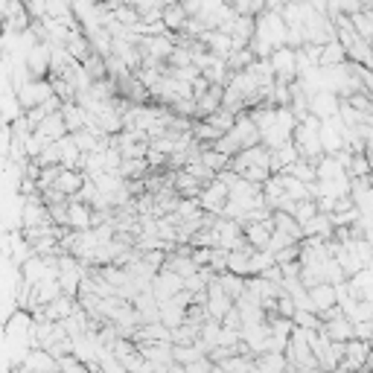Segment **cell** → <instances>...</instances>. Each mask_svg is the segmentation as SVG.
Masks as SVG:
<instances>
[{
  "mask_svg": "<svg viewBox=\"0 0 373 373\" xmlns=\"http://www.w3.org/2000/svg\"><path fill=\"white\" fill-rule=\"evenodd\" d=\"M248 47L257 53V59H268L275 50L289 47V23H286L283 12L265 9L257 18V33H254V38H251Z\"/></svg>",
  "mask_w": 373,
  "mask_h": 373,
  "instance_id": "1",
  "label": "cell"
},
{
  "mask_svg": "<svg viewBox=\"0 0 373 373\" xmlns=\"http://www.w3.org/2000/svg\"><path fill=\"white\" fill-rule=\"evenodd\" d=\"M231 169L239 172L242 178L254 181V184H265L275 172H271V149L268 146H254V149H245L231 161Z\"/></svg>",
  "mask_w": 373,
  "mask_h": 373,
  "instance_id": "2",
  "label": "cell"
},
{
  "mask_svg": "<svg viewBox=\"0 0 373 373\" xmlns=\"http://www.w3.org/2000/svg\"><path fill=\"white\" fill-rule=\"evenodd\" d=\"M294 146L301 149V158H309V161H321L327 152H324V140H321V120L318 117H306L297 122L294 129Z\"/></svg>",
  "mask_w": 373,
  "mask_h": 373,
  "instance_id": "3",
  "label": "cell"
},
{
  "mask_svg": "<svg viewBox=\"0 0 373 373\" xmlns=\"http://www.w3.org/2000/svg\"><path fill=\"white\" fill-rule=\"evenodd\" d=\"M268 62H271V67H275L277 82L292 85V82L301 79V64H297V50H294V47H280V50H275V53L268 56Z\"/></svg>",
  "mask_w": 373,
  "mask_h": 373,
  "instance_id": "4",
  "label": "cell"
},
{
  "mask_svg": "<svg viewBox=\"0 0 373 373\" xmlns=\"http://www.w3.org/2000/svg\"><path fill=\"white\" fill-rule=\"evenodd\" d=\"M15 96H18L21 111H33V108L44 105L50 96H56V91H53V82H50V79H33L21 91H15Z\"/></svg>",
  "mask_w": 373,
  "mask_h": 373,
  "instance_id": "5",
  "label": "cell"
},
{
  "mask_svg": "<svg viewBox=\"0 0 373 373\" xmlns=\"http://www.w3.org/2000/svg\"><path fill=\"white\" fill-rule=\"evenodd\" d=\"M228 202H231V187H228L225 181H222V178H216V181L205 184L202 195H198V205H202V210H207V213H216V216H222V213H225Z\"/></svg>",
  "mask_w": 373,
  "mask_h": 373,
  "instance_id": "6",
  "label": "cell"
},
{
  "mask_svg": "<svg viewBox=\"0 0 373 373\" xmlns=\"http://www.w3.org/2000/svg\"><path fill=\"white\" fill-rule=\"evenodd\" d=\"M341 111V96L333 91H318L309 96V114L318 120H333Z\"/></svg>",
  "mask_w": 373,
  "mask_h": 373,
  "instance_id": "7",
  "label": "cell"
},
{
  "mask_svg": "<svg viewBox=\"0 0 373 373\" xmlns=\"http://www.w3.org/2000/svg\"><path fill=\"white\" fill-rule=\"evenodd\" d=\"M50 62H53V44L41 41L27 53V67L33 73V79H50Z\"/></svg>",
  "mask_w": 373,
  "mask_h": 373,
  "instance_id": "8",
  "label": "cell"
},
{
  "mask_svg": "<svg viewBox=\"0 0 373 373\" xmlns=\"http://www.w3.org/2000/svg\"><path fill=\"white\" fill-rule=\"evenodd\" d=\"M187 286H184V277L181 275H176L172 268H161L158 275H155V283H152V292H155V297L163 304V301H169V297H176L178 292H184Z\"/></svg>",
  "mask_w": 373,
  "mask_h": 373,
  "instance_id": "9",
  "label": "cell"
},
{
  "mask_svg": "<svg viewBox=\"0 0 373 373\" xmlns=\"http://www.w3.org/2000/svg\"><path fill=\"white\" fill-rule=\"evenodd\" d=\"M321 140H324V152L327 155L344 152V122H341V117L321 120Z\"/></svg>",
  "mask_w": 373,
  "mask_h": 373,
  "instance_id": "10",
  "label": "cell"
},
{
  "mask_svg": "<svg viewBox=\"0 0 373 373\" xmlns=\"http://www.w3.org/2000/svg\"><path fill=\"white\" fill-rule=\"evenodd\" d=\"M236 301H234V297L225 292V289H222V283H219V277L207 286V312H210V318H216V321H222V318H225L228 315V309L234 306Z\"/></svg>",
  "mask_w": 373,
  "mask_h": 373,
  "instance_id": "11",
  "label": "cell"
},
{
  "mask_svg": "<svg viewBox=\"0 0 373 373\" xmlns=\"http://www.w3.org/2000/svg\"><path fill=\"white\" fill-rule=\"evenodd\" d=\"M222 103H225V85H210L205 93H198L195 96V120H207L210 114H216L222 108Z\"/></svg>",
  "mask_w": 373,
  "mask_h": 373,
  "instance_id": "12",
  "label": "cell"
},
{
  "mask_svg": "<svg viewBox=\"0 0 373 373\" xmlns=\"http://www.w3.org/2000/svg\"><path fill=\"white\" fill-rule=\"evenodd\" d=\"M370 341H362V338H350L347 341V353H344V359H341V367H347V370H362L365 365H367V356H370Z\"/></svg>",
  "mask_w": 373,
  "mask_h": 373,
  "instance_id": "13",
  "label": "cell"
},
{
  "mask_svg": "<svg viewBox=\"0 0 373 373\" xmlns=\"http://www.w3.org/2000/svg\"><path fill=\"white\" fill-rule=\"evenodd\" d=\"M202 44L210 50V53H216L219 59H228L234 50H236L234 35H228L225 30H207V33L202 35Z\"/></svg>",
  "mask_w": 373,
  "mask_h": 373,
  "instance_id": "14",
  "label": "cell"
},
{
  "mask_svg": "<svg viewBox=\"0 0 373 373\" xmlns=\"http://www.w3.org/2000/svg\"><path fill=\"white\" fill-rule=\"evenodd\" d=\"M271 236H275V216L265 222H254V225H245V239L251 242L257 251H268Z\"/></svg>",
  "mask_w": 373,
  "mask_h": 373,
  "instance_id": "15",
  "label": "cell"
},
{
  "mask_svg": "<svg viewBox=\"0 0 373 373\" xmlns=\"http://www.w3.org/2000/svg\"><path fill=\"white\" fill-rule=\"evenodd\" d=\"M297 158H301V149L294 146V140L283 143L280 149H271V172H275V176H280V172H286Z\"/></svg>",
  "mask_w": 373,
  "mask_h": 373,
  "instance_id": "16",
  "label": "cell"
},
{
  "mask_svg": "<svg viewBox=\"0 0 373 373\" xmlns=\"http://www.w3.org/2000/svg\"><path fill=\"white\" fill-rule=\"evenodd\" d=\"M324 333H327L333 341H350V338H356V324L341 312V315L324 321Z\"/></svg>",
  "mask_w": 373,
  "mask_h": 373,
  "instance_id": "17",
  "label": "cell"
},
{
  "mask_svg": "<svg viewBox=\"0 0 373 373\" xmlns=\"http://www.w3.org/2000/svg\"><path fill=\"white\" fill-rule=\"evenodd\" d=\"M257 254V248L248 242L242 248H236V251H231V260H228V271H234V275H242V277H251V260Z\"/></svg>",
  "mask_w": 373,
  "mask_h": 373,
  "instance_id": "18",
  "label": "cell"
},
{
  "mask_svg": "<svg viewBox=\"0 0 373 373\" xmlns=\"http://www.w3.org/2000/svg\"><path fill=\"white\" fill-rule=\"evenodd\" d=\"M187 21H190V15H187L181 0H166L163 4V23L169 27V33H181L187 27Z\"/></svg>",
  "mask_w": 373,
  "mask_h": 373,
  "instance_id": "19",
  "label": "cell"
},
{
  "mask_svg": "<svg viewBox=\"0 0 373 373\" xmlns=\"http://www.w3.org/2000/svg\"><path fill=\"white\" fill-rule=\"evenodd\" d=\"M309 297H312V304H315V312H327L333 306H338V292L333 283H321V286H312L309 289Z\"/></svg>",
  "mask_w": 373,
  "mask_h": 373,
  "instance_id": "20",
  "label": "cell"
},
{
  "mask_svg": "<svg viewBox=\"0 0 373 373\" xmlns=\"http://www.w3.org/2000/svg\"><path fill=\"white\" fill-rule=\"evenodd\" d=\"M85 181H88V176L82 169H64L59 176V181H56V190H62L67 198H76L79 190L85 187Z\"/></svg>",
  "mask_w": 373,
  "mask_h": 373,
  "instance_id": "21",
  "label": "cell"
},
{
  "mask_svg": "<svg viewBox=\"0 0 373 373\" xmlns=\"http://www.w3.org/2000/svg\"><path fill=\"white\" fill-rule=\"evenodd\" d=\"M70 228L73 231H91L93 228V207L70 198Z\"/></svg>",
  "mask_w": 373,
  "mask_h": 373,
  "instance_id": "22",
  "label": "cell"
},
{
  "mask_svg": "<svg viewBox=\"0 0 373 373\" xmlns=\"http://www.w3.org/2000/svg\"><path fill=\"white\" fill-rule=\"evenodd\" d=\"M176 190H178L181 198H198V195H202V190H205V181H198L193 172H187V169H178L176 172Z\"/></svg>",
  "mask_w": 373,
  "mask_h": 373,
  "instance_id": "23",
  "label": "cell"
},
{
  "mask_svg": "<svg viewBox=\"0 0 373 373\" xmlns=\"http://www.w3.org/2000/svg\"><path fill=\"white\" fill-rule=\"evenodd\" d=\"M304 234L306 236H318V239H333V234H335L333 216L330 213H318L315 219H309L306 225H304Z\"/></svg>",
  "mask_w": 373,
  "mask_h": 373,
  "instance_id": "24",
  "label": "cell"
},
{
  "mask_svg": "<svg viewBox=\"0 0 373 373\" xmlns=\"http://www.w3.org/2000/svg\"><path fill=\"white\" fill-rule=\"evenodd\" d=\"M161 321L169 327V330H176V327H181L184 321H187V306H181L176 297H169V301H163L161 304Z\"/></svg>",
  "mask_w": 373,
  "mask_h": 373,
  "instance_id": "25",
  "label": "cell"
},
{
  "mask_svg": "<svg viewBox=\"0 0 373 373\" xmlns=\"http://www.w3.org/2000/svg\"><path fill=\"white\" fill-rule=\"evenodd\" d=\"M67 50H70V56L76 59V62H82V64L96 53L93 44L88 41V35H85L82 30H79V33H70V38H67Z\"/></svg>",
  "mask_w": 373,
  "mask_h": 373,
  "instance_id": "26",
  "label": "cell"
},
{
  "mask_svg": "<svg viewBox=\"0 0 373 373\" xmlns=\"http://www.w3.org/2000/svg\"><path fill=\"white\" fill-rule=\"evenodd\" d=\"M263 195H265V205L271 207V210H280V205L286 202V187H283V181H280V176H271L265 184H263Z\"/></svg>",
  "mask_w": 373,
  "mask_h": 373,
  "instance_id": "27",
  "label": "cell"
},
{
  "mask_svg": "<svg viewBox=\"0 0 373 373\" xmlns=\"http://www.w3.org/2000/svg\"><path fill=\"white\" fill-rule=\"evenodd\" d=\"M275 228L283 231V234H289V236H294L297 242H304V239H306L304 225H301V222H297L292 213H286V210H275Z\"/></svg>",
  "mask_w": 373,
  "mask_h": 373,
  "instance_id": "28",
  "label": "cell"
},
{
  "mask_svg": "<svg viewBox=\"0 0 373 373\" xmlns=\"http://www.w3.org/2000/svg\"><path fill=\"white\" fill-rule=\"evenodd\" d=\"M280 181H283V187H286V195L294 198V202H306V198H315V195H312V187H309L306 181H301V178L289 176V172H280Z\"/></svg>",
  "mask_w": 373,
  "mask_h": 373,
  "instance_id": "29",
  "label": "cell"
},
{
  "mask_svg": "<svg viewBox=\"0 0 373 373\" xmlns=\"http://www.w3.org/2000/svg\"><path fill=\"white\" fill-rule=\"evenodd\" d=\"M257 370L260 373H289V359L286 353H260Z\"/></svg>",
  "mask_w": 373,
  "mask_h": 373,
  "instance_id": "30",
  "label": "cell"
},
{
  "mask_svg": "<svg viewBox=\"0 0 373 373\" xmlns=\"http://www.w3.org/2000/svg\"><path fill=\"white\" fill-rule=\"evenodd\" d=\"M344 62H350V56H347V50L344 44L335 38L330 44H324V53H321V67H338Z\"/></svg>",
  "mask_w": 373,
  "mask_h": 373,
  "instance_id": "31",
  "label": "cell"
},
{
  "mask_svg": "<svg viewBox=\"0 0 373 373\" xmlns=\"http://www.w3.org/2000/svg\"><path fill=\"white\" fill-rule=\"evenodd\" d=\"M149 172H152V166H149L146 158H126L120 166V176L126 181H137V178H146Z\"/></svg>",
  "mask_w": 373,
  "mask_h": 373,
  "instance_id": "32",
  "label": "cell"
},
{
  "mask_svg": "<svg viewBox=\"0 0 373 373\" xmlns=\"http://www.w3.org/2000/svg\"><path fill=\"white\" fill-rule=\"evenodd\" d=\"M286 172H289V176H294V178L306 181V184H315V181H318V166H315V161H309V158H297Z\"/></svg>",
  "mask_w": 373,
  "mask_h": 373,
  "instance_id": "33",
  "label": "cell"
},
{
  "mask_svg": "<svg viewBox=\"0 0 373 373\" xmlns=\"http://www.w3.org/2000/svg\"><path fill=\"white\" fill-rule=\"evenodd\" d=\"M219 283H222V289H225V292L234 297V301L248 289V277L234 275V271H222V275H219Z\"/></svg>",
  "mask_w": 373,
  "mask_h": 373,
  "instance_id": "34",
  "label": "cell"
},
{
  "mask_svg": "<svg viewBox=\"0 0 373 373\" xmlns=\"http://www.w3.org/2000/svg\"><path fill=\"white\" fill-rule=\"evenodd\" d=\"M205 356L207 353L202 350V344H176V362L178 365H190V362H198Z\"/></svg>",
  "mask_w": 373,
  "mask_h": 373,
  "instance_id": "35",
  "label": "cell"
},
{
  "mask_svg": "<svg viewBox=\"0 0 373 373\" xmlns=\"http://www.w3.org/2000/svg\"><path fill=\"white\" fill-rule=\"evenodd\" d=\"M114 18L122 23V27H129V30H137V23L143 21L134 4H122V6H117V9H114Z\"/></svg>",
  "mask_w": 373,
  "mask_h": 373,
  "instance_id": "36",
  "label": "cell"
},
{
  "mask_svg": "<svg viewBox=\"0 0 373 373\" xmlns=\"http://www.w3.org/2000/svg\"><path fill=\"white\" fill-rule=\"evenodd\" d=\"M207 122H210V126H216L222 134H228V132L236 126V114H234V111H228V108H219L216 114H210V117H207Z\"/></svg>",
  "mask_w": 373,
  "mask_h": 373,
  "instance_id": "37",
  "label": "cell"
},
{
  "mask_svg": "<svg viewBox=\"0 0 373 373\" xmlns=\"http://www.w3.org/2000/svg\"><path fill=\"white\" fill-rule=\"evenodd\" d=\"M85 70H88V76H91L93 82L108 79V62H105V56H99V53H93V56L85 62Z\"/></svg>",
  "mask_w": 373,
  "mask_h": 373,
  "instance_id": "38",
  "label": "cell"
},
{
  "mask_svg": "<svg viewBox=\"0 0 373 373\" xmlns=\"http://www.w3.org/2000/svg\"><path fill=\"white\" fill-rule=\"evenodd\" d=\"M228 4L239 12V15H251V18H260L265 12V0H228Z\"/></svg>",
  "mask_w": 373,
  "mask_h": 373,
  "instance_id": "39",
  "label": "cell"
},
{
  "mask_svg": "<svg viewBox=\"0 0 373 373\" xmlns=\"http://www.w3.org/2000/svg\"><path fill=\"white\" fill-rule=\"evenodd\" d=\"M294 324L304 327V330H324V318H321L318 312H309V309H297Z\"/></svg>",
  "mask_w": 373,
  "mask_h": 373,
  "instance_id": "40",
  "label": "cell"
},
{
  "mask_svg": "<svg viewBox=\"0 0 373 373\" xmlns=\"http://www.w3.org/2000/svg\"><path fill=\"white\" fill-rule=\"evenodd\" d=\"M350 21L356 23L359 35L373 44V12H356V15H350Z\"/></svg>",
  "mask_w": 373,
  "mask_h": 373,
  "instance_id": "41",
  "label": "cell"
},
{
  "mask_svg": "<svg viewBox=\"0 0 373 373\" xmlns=\"http://www.w3.org/2000/svg\"><path fill=\"white\" fill-rule=\"evenodd\" d=\"M64 172V166L62 163H56V166H41V178H38V193L41 190H47V187H56V181H59V176Z\"/></svg>",
  "mask_w": 373,
  "mask_h": 373,
  "instance_id": "42",
  "label": "cell"
},
{
  "mask_svg": "<svg viewBox=\"0 0 373 373\" xmlns=\"http://www.w3.org/2000/svg\"><path fill=\"white\" fill-rule=\"evenodd\" d=\"M33 161H38L41 166H56V163H62V146L59 143L44 146V152L38 158H33Z\"/></svg>",
  "mask_w": 373,
  "mask_h": 373,
  "instance_id": "43",
  "label": "cell"
},
{
  "mask_svg": "<svg viewBox=\"0 0 373 373\" xmlns=\"http://www.w3.org/2000/svg\"><path fill=\"white\" fill-rule=\"evenodd\" d=\"M59 370H62V373H93V370L85 365V362H79V359L73 356V353L59 359Z\"/></svg>",
  "mask_w": 373,
  "mask_h": 373,
  "instance_id": "44",
  "label": "cell"
},
{
  "mask_svg": "<svg viewBox=\"0 0 373 373\" xmlns=\"http://www.w3.org/2000/svg\"><path fill=\"white\" fill-rule=\"evenodd\" d=\"M324 271H327V283H333V286H338V283H344V280H350V277H347V271L341 268V263H338L335 257H333V260H327Z\"/></svg>",
  "mask_w": 373,
  "mask_h": 373,
  "instance_id": "45",
  "label": "cell"
},
{
  "mask_svg": "<svg viewBox=\"0 0 373 373\" xmlns=\"http://www.w3.org/2000/svg\"><path fill=\"white\" fill-rule=\"evenodd\" d=\"M294 242H297L294 236H289V234H283V231L275 228V236H271V242H268V251H271V254H280L283 248H289V245H294Z\"/></svg>",
  "mask_w": 373,
  "mask_h": 373,
  "instance_id": "46",
  "label": "cell"
},
{
  "mask_svg": "<svg viewBox=\"0 0 373 373\" xmlns=\"http://www.w3.org/2000/svg\"><path fill=\"white\" fill-rule=\"evenodd\" d=\"M222 324H225L228 330H239V333H242V324H245V321H242V309L234 304V306L228 309V315L222 318Z\"/></svg>",
  "mask_w": 373,
  "mask_h": 373,
  "instance_id": "47",
  "label": "cell"
},
{
  "mask_svg": "<svg viewBox=\"0 0 373 373\" xmlns=\"http://www.w3.org/2000/svg\"><path fill=\"white\" fill-rule=\"evenodd\" d=\"M277 257V263L280 265H286V263H294V260H301V242H294V245H289V248H283L280 254H275Z\"/></svg>",
  "mask_w": 373,
  "mask_h": 373,
  "instance_id": "48",
  "label": "cell"
},
{
  "mask_svg": "<svg viewBox=\"0 0 373 373\" xmlns=\"http://www.w3.org/2000/svg\"><path fill=\"white\" fill-rule=\"evenodd\" d=\"M184 370L187 373H213V359L205 356V359H198V362H190V365H184Z\"/></svg>",
  "mask_w": 373,
  "mask_h": 373,
  "instance_id": "49",
  "label": "cell"
},
{
  "mask_svg": "<svg viewBox=\"0 0 373 373\" xmlns=\"http://www.w3.org/2000/svg\"><path fill=\"white\" fill-rule=\"evenodd\" d=\"M23 4H27L30 15H33L35 21H44V18H47V0H23Z\"/></svg>",
  "mask_w": 373,
  "mask_h": 373,
  "instance_id": "50",
  "label": "cell"
},
{
  "mask_svg": "<svg viewBox=\"0 0 373 373\" xmlns=\"http://www.w3.org/2000/svg\"><path fill=\"white\" fill-rule=\"evenodd\" d=\"M356 338L373 341V321H362V324H356Z\"/></svg>",
  "mask_w": 373,
  "mask_h": 373,
  "instance_id": "51",
  "label": "cell"
},
{
  "mask_svg": "<svg viewBox=\"0 0 373 373\" xmlns=\"http://www.w3.org/2000/svg\"><path fill=\"white\" fill-rule=\"evenodd\" d=\"M210 251H213V248H193L195 265H210Z\"/></svg>",
  "mask_w": 373,
  "mask_h": 373,
  "instance_id": "52",
  "label": "cell"
},
{
  "mask_svg": "<svg viewBox=\"0 0 373 373\" xmlns=\"http://www.w3.org/2000/svg\"><path fill=\"white\" fill-rule=\"evenodd\" d=\"M289 0H265V9H275V12H283V6Z\"/></svg>",
  "mask_w": 373,
  "mask_h": 373,
  "instance_id": "53",
  "label": "cell"
},
{
  "mask_svg": "<svg viewBox=\"0 0 373 373\" xmlns=\"http://www.w3.org/2000/svg\"><path fill=\"white\" fill-rule=\"evenodd\" d=\"M163 373H187V370H184V365H178V362H172V365H169V367H166Z\"/></svg>",
  "mask_w": 373,
  "mask_h": 373,
  "instance_id": "54",
  "label": "cell"
}]
</instances>
